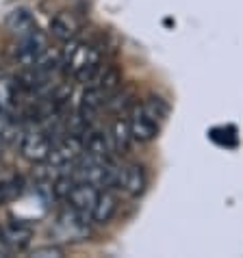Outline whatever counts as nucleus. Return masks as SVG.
I'll use <instances>...</instances> for the list:
<instances>
[{
	"label": "nucleus",
	"instance_id": "obj_1",
	"mask_svg": "<svg viewBox=\"0 0 243 258\" xmlns=\"http://www.w3.org/2000/svg\"><path fill=\"white\" fill-rule=\"evenodd\" d=\"M91 213L78 211L74 206H66L59 215H56L54 221V234L59 236L61 241H87V236L91 234Z\"/></svg>",
	"mask_w": 243,
	"mask_h": 258
},
{
	"label": "nucleus",
	"instance_id": "obj_2",
	"mask_svg": "<svg viewBox=\"0 0 243 258\" xmlns=\"http://www.w3.org/2000/svg\"><path fill=\"white\" fill-rule=\"evenodd\" d=\"M46 50H48V35L39 28V31L18 39L16 52H13V61H16L20 68H33L35 61H37Z\"/></svg>",
	"mask_w": 243,
	"mask_h": 258
},
{
	"label": "nucleus",
	"instance_id": "obj_3",
	"mask_svg": "<svg viewBox=\"0 0 243 258\" xmlns=\"http://www.w3.org/2000/svg\"><path fill=\"white\" fill-rule=\"evenodd\" d=\"M126 117H128V126H131L135 143H150V141H154L156 137H159L161 124L144 109L141 102L135 104Z\"/></svg>",
	"mask_w": 243,
	"mask_h": 258
},
{
	"label": "nucleus",
	"instance_id": "obj_4",
	"mask_svg": "<svg viewBox=\"0 0 243 258\" xmlns=\"http://www.w3.org/2000/svg\"><path fill=\"white\" fill-rule=\"evenodd\" d=\"M52 146L54 143L44 133V128L26 131V133H22V139H20V154H22V159L28 163H44L50 156Z\"/></svg>",
	"mask_w": 243,
	"mask_h": 258
},
{
	"label": "nucleus",
	"instance_id": "obj_5",
	"mask_svg": "<svg viewBox=\"0 0 243 258\" xmlns=\"http://www.w3.org/2000/svg\"><path fill=\"white\" fill-rule=\"evenodd\" d=\"M33 236H35V230L28 221L13 219L0 228V245L7 247L9 252H22V249L31 245Z\"/></svg>",
	"mask_w": 243,
	"mask_h": 258
},
{
	"label": "nucleus",
	"instance_id": "obj_6",
	"mask_svg": "<svg viewBox=\"0 0 243 258\" xmlns=\"http://www.w3.org/2000/svg\"><path fill=\"white\" fill-rule=\"evenodd\" d=\"M148 187V171L141 163H128L119 165V174H117V187L119 191H124L128 198H139L144 196V191Z\"/></svg>",
	"mask_w": 243,
	"mask_h": 258
},
{
	"label": "nucleus",
	"instance_id": "obj_7",
	"mask_svg": "<svg viewBox=\"0 0 243 258\" xmlns=\"http://www.w3.org/2000/svg\"><path fill=\"white\" fill-rule=\"evenodd\" d=\"M48 35H52L56 41H70L81 35V20L76 18V13L63 9L56 11L52 18H50L48 24Z\"/></svg>",
	"mask_w": 243,
	"mask_h": 258
},
{
	"label": "nucleus",
	"instance_id": "obj_8",
	"mask_svg": "<svg viewBox=\"0 0 243 258\" xmlns=\"http://www.w3.org/2000/svg\"><path fill=\"white\" fill-rule=\"evenodd\" d=\"M119 211V198L113 189H100L91 209V221L96 226H109Z\"/></svg>",
	"mask_w": 243,
	"mask_h": 258
},
{
	"label": "nucleus",
	"instance_id": "obj_9",
	"mask_svg": "<svg viewBox=\"0 0 243 258\" xmlns=\"http://www.w3.org/2000/svg\"><path fill=\"white\" fill-rule=\"evenodd\" d=\"M5 26L16 39L26 37V35L39 31V24H37V20H35V16H33V11L26 9V7H16V9H11L9 13H7L5 16Z\"/></svg>",
	"mask_w": 243,
	"mask_h": 258
},
{
	"label": "nucleus",
	"instance_id": "obj_10",
	"mask_svg": "<svg viewBox=\"0 0 243 258\" xmlns=\"http://www.w3.org/2000/svg\"><path fill=\"white\" fill-rule=\"evenodd\" d=\"M81 141H83L85 152H89L94 156H100V159H111V156H115V150L111 146L109 133H106L104 128L91 126L87 133L81 135Z\"/></svg>",
	"mask_w": 243,
	"mask_h": 258
},
{
	"label": "nucleus",
	"instance_id": "obj_11",
	"mask_svg": "<svg viewBox=\"0 0 243 258\" xmlns=\"http://www.w3.org/2000/svg\"><path fill=\"white\" fill-rule=\"evenodd\" d=\"M137 102H139V100H137L135 89L133 87H122V85H119L115 91H111V94L106 96L102 111L111 113V115H128L131 109Z\"/></svg>",
	"mask_w": 243,
	"mask_h": 258
},
{
	"label": "nucleus",
	"instance_id": "obj_12",
	"mask_svg": "<svg viewBox=\"0 0 243 258\" xmlns=\"http://www.w3.org/2000/svg\"><path fill=\"white\" fill-rule=\"evenodd\" d=\"M106 133H109V139H111V146L115 150V154L131 152V148L135 146V139H133V133H131V126H128L126 115H117L111 121V126Z\"/></svg>",
	"mask_w": 243,
	"mask_h": 258
},
{
	"label": "nucleus",
	"instance_id": "obj_13",
	"mask_svg": "<svg viewBox=\"0 0 243 258\" xmlns=\"http://www.w3.org/2000/svg\"><path fill=\"white\" fill-rule=\"evenodd\" d=\"M98 187H94L91 182H85V180H76L72 193H70L68 198V204L74 206L78 211H85V213H91L94 209V202L98 198Z\"/></svg>",
	"mask_w": 243,
	"mask_h": 258
},
{
	"label": "nucleus",
	"instance_id": "obj_14",
	"mask_svg": "<svg viewBox=\"0 0 243 258\" xmlns=\"http://www.w3.org/2000/svg\"><path fill=\"white\" fill-rule=\"evenodd\" d=\"M122 78H124V72H122L119 66H115V63H106L102 74H100L96 87L104 89L106 94H111V91H115L119 85H122Z\"/></svg>",
	"mask_w": 243,
	"mask_h": 258
},
{
	"label": "nucleus",
	"instance_id": "obj_15",
	"mask_svg": "<svg viewBox=\"0 0 243 258\" xmlns=\"http://www.w3.org/2000/svg\"><path fill=\"white\" fill-rule=\"evenodd\" d=\"M144 104V109L152 115L159 124H163V121H167L169 117V113H171V106L165 98H161V96H148L146 98V102H141Z\"/></svg>",
	"mask_w": 243,
	"mask_h": 258
},
{
	"label": "nucleus",
	"instance_id": "obj_16",
	"mask_svg": "<svg viewBox=\"0 0 243 258\" xmlns=\"http://www.w3.org/2000/svg\"><path fill=\"white\" fill-rule=\"evenodd\" d=\"M76 184V178L72 174H59L52 180V193H54V200H59V202H68L70 193H72Z\"/></svg>",
	"mask_w": 243,
	"mask_h": 258
},
{
	"label": "nucleus",
	"instance_id": "obj_17",
	"mask_svg": "<svg viewBox=\"0 0 243 258\" xmlns=\"http://www.w3.org/2000/svg\"><path fill=\"white\" fill-rule=\"evenodd\" d=\"M63 254V247H59V245H44V247H35L33 252H31V256H35V258H61Z\"/></svg>",
	"mask_w": 243,
	"mask_h": 258
},
{
	"label": "nucleus",
	"instance_id": "obj_18",
	"mask_svg": "<svg viewBox=\"0 0 243 258\" xmlns=\"http://www.w3.org/2000/svg\"><path fill=\"white\" fill-rule=\"evenodd\" d=\"M5 148V139H3V128H0V150Z\"/></svg>",
	"mask_w": 243,
	"mask_h": 258
},
{
	"label": "nucleus",
	"instance_id": "obj_19",
	"mask_svg": "<svg viewBox=\"0 0 243 258\" xmlns=\"http://www.w3.org/2000/svg\"><path fill=\"white\" fill-rule=\"evenodd\" d=\"M0 117H3V102H0Z\"/></svg>",
	"mask_w": 243,
	"mask_h": 258
}]
</instances>
